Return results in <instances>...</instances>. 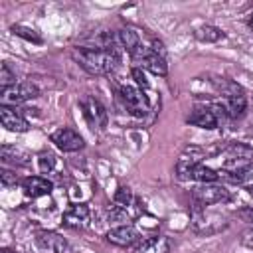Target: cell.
<instances>
[{
    "label": "cell",
    "instance_id": "obj_1",
    "mask_svg": "<svg viewBox=\"0 0 253 253\" xmlns=\"http://www.w3.org/2000/svg\"><path fill=\"white\" fill-rule=\"evenodd\" d=\"M71 57L89 75H111L119 67V53L113 49L97 47H73Z\"/></svg>",
    "mask_w": 253,
    "mask_h": 253
},
{
    "label": "cell",
    "instance_id": "obj_2",
    "mask_svg": "<svg viewBox=\"0 0 253 253\" xmlns=\"http://www.w3.org/2000/svg\"><path fill=\"white\" fill-rule=\"evenodd\" d=\"M253 164V148L241 142H233L223 150L221 168L229 174H245Z\"/></svg>",
    "mask_w": 253,
    "mask_h": 253
},
{
    "label": "cell",
    "instance_id": "obj_3",
    "mask_svg": "<svg viewBox=\"0 0 253 253\" xmlns=\"http://www.w3.org/2000/svg\"><path fill=\"white\" fill-rule=\"evenodd\" d=\"M192 198L196 206L208 208V206H217V204H225L229 202V192L219 186V184H200L192 190Z\"/></svg>",
    "mask_w": 253,
    "mask_h": 253
},
{
    "label": "cell",
    "instance_id": "obj_4",
    "mask_svg": "<svg viewBox=\"0 0 253 253\" xmlns=\"http://www.w3.org/2000/svg\"><path fill=\"white\" fill-rule=\"evenodd\" d=\"M79 107L83 111V117H85L87 125L93 130H101V128L107 126V109L99 99H95L91 95H85L79 101Z\"/></svg>",
    "mask_w": 253,
    "mask_h": 253
},
{
    "label": "cell",
    "instance_id": "obj_5",
    "mask_svg": "<svg viewBox=\"0 0 253 253\" xmlns=\"http://www.w3.org/2000/svg\"><path fill=\"white\" fill-rule=\"evenodd\" d=\"M225 107H206V109H196L190 117H188V125L200 126V128H208L213 130L219 125V119L225 117Z\"/></svg>",
    "mask_w": 253,
    "mask_h": 253
},
{
    "label": "cell",
    "instance_id": "obj_6",
    "mask_svg": "<svg viewBox=\"0 0 253 253\" xmlns=\"http://www.w3.org/2000/svg\"><path fill=\"white\" fill-rule=\"evenodd\" d=\"M49 138H51V142H53L59 150H63V152H77V150H81V148L85 146L83 136H81L75 128H69V126H59L57 130L51 132Z\"/></svg>",
    "mask_w": 253,
    "mask_h": 253
},
{
    "label": "cell",
    "instance_id": "obj_7",
    "mask_svg": "<svg viewBox=\"0 0 253 253\" xmlns=\"http://www.w3.org/2000/svg\"><path fill=\"white\" fill-rule=\"evenodd\" d=\"M34 243L42 253H65L69 247L63 235L47 229H38L34 235Z\"/></svg>",
    "mask_w": 253,
    "mask_h": 253
},
{
    "label": "cell",
    "instance_id": "obj_8",
    "mask_svg": "<svg viewBox=\"0 0 253 253\" xmlns=\"http://www.w3.org/2000/svg\"><path fill=\"white\" fill-rule=\"evenodd\" d=\"M38 95H40V91L34 83L20 81V83H16L8 89H2V105H20V103L30 101Z\"/></svg>",
    "mask_w": 253,
    "mask_h": 253
},
{
    "label": "cell",
    "instance_id": "obj_9",
    "mask_svg": "<svg viewBox=\"0 0 253 253\" xmlns=\"http://www.w3.org/2000/svg\"><path fill=\"white\" fill-rule=\"evenodd\" d=\"M119 93H121V99H123L125 107L130 111V115H134V117H144L146 115L148 103H146V97L140 89H136L132 85H123Z\"/></svg>",
    "mask_w": 253,
    "mask_h": 253
},
{
    "label": "cell",
    "instance_id": "obj_10",
    "mask_svg": "<svg viewBox=\"0 0 253 253\" xmlns=\"http://www.w3.org/2000/svg\"><path fill=\"white\" fill-rule=\"evenodd\" d=\"M132 57H134V59H140V65H142L144 69H148L152 75L164 77V75L168 73V65H166L164 55L156 53L154 49H144V47L140 45V47L132 53Z\"/></svg>",
    "mask_w": 253,
    "mask_h": 253
},
{
    "label": "cell",
    "instance_id": "obj_11",
    "mask_svg": "<svg viewBox=\"0 0 253 253\" xmlns=\"http://www.w3.org/2000/svg\"><path fill=\"white\" fill-rule=\"evenodd\" d=\"M202 158H204V148L190 144L188 148H184V152L176 160V174L180 178H188V174L202 162Z\"/></svg>",
    "mask_w": 253,
    "mask_h": 253
},
{
    "label": "cell",
    "instance_id": "obj_12",
    "mask_svg": "<svg viewBox=\"0 0 253 253\" xmlns=\"http://www.w3.org/2000/svg\"><path fill=\"white\" fill-rule=\"evenodd\" d=\"M140 239L138 235V229L134 225H119V227H113L109 229L107 233V241L117 245V247H128V245H134L136 241Z\"/></svg>",
    "mask_w": 253,
    "mask_h": 253
},
{
    "label": "cell",
    "instance_id": "obj_13",
    "mask_svg": "<svg viewBox=\"0 0 253 253\" xmlns=\"http://www.w3.org/2000/svg\"><path fill=\"white\" fill-rule=\"evenodd\" d=\"M0 123L10 132H28L30 130V123L20 113H16L14 109H10L8 105H2L0 107Z\"/></svg>",
    "mask_w": 253,
    "mask_h": 253
},
{
    "label": "cell",
    "instance_id": "obj_14",
    "mask_svg": "<svg viewBox=\"0 0 253 253\" xmlns=\"http://www.w3.org/2000/svg\"><path fill=\"white\" fill-rule=\"evenodd\" d=\"M89 221V206L87 204H73L65 213H63V225L79 229L85 227Z\"/></svg>",
    "mask_w": 253,
    "mask_h": 253
},
{
    "label": "cell",
    "instance_id": "obj_15",
    "mask_svg": "<svg viewBox=\"0 0 253 253\" xmlns=\"http://www.w3.org/2000/svg\"><path fill=\"white\" fill-rule=\"evenodd\" d=\"M22 188L26 192V196L30 198H42V196H47L51 190H53V184L43 178V176H30L22 182Z\"/></svg>",
    "mask_w": 253,
    "mask_h": 253
},
{
    "label": "cell",
    "instance_id": "obj_16",
    "mask_svg": "<svg viewBox=\"0 0 253 253\" xmlns=\"http://www.w3.org/2000/svg\"><path fill=\"white\" fill-rule=\"evenodd\" d=\"M172 241L166 235H152L138 243L136 253H170Z\"/></svg>",
    "mask_w": 253,
    "mask_h": 253
},
{
    "label": "cell",
    "instance_id": "obj_17",
    "mask_svg": "<svg viewBox=\"0 0 253 253\" xmlns=\"http://www.w3.org/2000/svg\"><path fill=\"white\" fill-rule=\"evenodd\" d=\"M0 156L4 162H10V164H18V166H26L30 162V154L22 148H16V146H10V144H4L0 148Z\"/></svg>",
    "mask_w": 253,
    "mask_h": 253
},
{
    "label": "cell",
    "instance_id": "obj_18",
    "mask_svg": "<svg viewBox=\"0 0 253 253\" xmlns=\"http://www.w3.org/2000/svg\"><path fill=\"white\" fill-rule=\"evenodd\" d=\"M117 40L119 43L128 51V53H134L138 47H140V40H138V34L130 28H121L117 32Z\"/></svg>",
    "mask_w": 253,
    "mask_h": 253
},
{
    "label": "cell",
    "instance_id": "obj_19",
    "mask_svg": "<svg viewBox=\"0 0 253 253\" xmlns=\"http://www.w3.org/2000/svg\"><path fill=\"white\" fill-rule=\"evenodd\" d=\"M225 113H227V117H231V119H239V117H243V113H245V109H247V97H245V93L243 95H237V97H229V99H225Z\"/></svg>",
    "mask_w": 253,
    "mask_h": 253
},
{
    "label": "cell",
    "instance_id": "obj_20",
    "mask_svg": "<svg viewBox=\"0 0 253 253\" xmlns=\"http://www.w3.org/2000/svg\"><path fill=\"white\" fill-rule=\"evenodd\" d=\"M219 178V174L210 168V166H204V164H198L190 174H188V180H196L200 184H213L215 180Z\"/></svg>",
    "mask_w": 253,
    "mask_h": 253
},
{
    "label": "cell",
    "instance_id": "obj_21",
    "mask_svg": "<svg viewBox=\"0 0 253 253\" xmlns=\"http://www.w3.org/2000/svg\"><path fill=\"white\" fill-rule=\"evenodd\" d=\"M194 36H196V40H200V42H206V43H215V42L223 40V36H225V34H223L219 28L206 24V26H200V28L194 32Z\"/></svg>",
    "mask_w": 253,
    "mask_h": 253
},
{
    "label": "cell",
    "instance_id": "obj_22",
    "mask_svg": "<svg viewBox=\"0 0 253 253\" xmlns=\"http://www.w3.org/2000/svg\"><path fill=\"white\" fill-rule=\"evenodd\" d=\"M10 30H12L14 36H18V38H22V40H26V42H34V43H42V42H43L42 36H40L34 28H28V26H22V24H14Z\"/></svg>",
    "mask_w": 253,
    "mask_h": 253
},
{
    "label": "cell",
    "instance_id": "obj_23",
    "mask_svg": "<svg viewBox=\"0 0 253 253\" xmlns=\"http://www.w3.org/2000/svg\"><path fill=\"white\" fill-rule=\"evenodd\" d=\"M38 166H40V172L49 174L55 168V156L51 152H40L38 154Z\"/></svg>",
    "mask_w": 253,
    "mask_h": 253
},
{
    "label": "cell",
    "instance_id": "obj_24",
    "mask_svg": "<svg viewBox=\"0 0 253 253\" xmlns=\"http://www.w3.org/2000/svg\"><path fill=\"white\" fill-rule=\"evenodd\" d=\"M113 200H115V206H119V208H126V206L130 204V200H132V192H130V188H126V186L117 188Z\"/></svg>",
    "mask_w": 253,
    "mask_h": 253
},
{
    "label": "cell",
    "instance_id": "obj_25",
    "mask_svg": "<svg viewBox=\"0 0 253 253\" xmlns=\"http://www.w3.org/2000/svg\"><path fill=\"white\" fill-rule=\"evenodd\" d=\"M16 83H18V81H16V73L10 71L8 63H2V69H0V87H2V89H8V87H12V85H16Z\"/></svg>",
    "mask_w": 253,
    "mask_h": 253
},
{
    "label": "cell",
    "instance_id": "obj_26",
    "mask_svg": "<svg viewBox=\"0 0 253 253\" xmlns=\"http://www.w3.org/2000/svg\"><path fill=\"white\" fill-rule=\"evenodd\" d=\"M130 75H132V79L136 81V85L138 87H142V89H148V79H146V75H144V71L140 69V67H132L130 69Z\"/></svg>",
    "mask_w": 253,
    "mask_h": 253
},
{
    "label": "cell",
    "instance_id": "obj_27",
    "mask_svg": "<svg viewBox=\"0 0 253 253\" xmlns=\"http://www.w3.org/2000/svg\"><path fill=\"white\" fill-rule=\"evenodd\" d=\"M0 180H2V186L4 188H10V186H16L18 184V176L10 170H2L0 172Z\"/></svg>",
    "mask_w": 253,
    "mask_h": 253
},
{
    "label": "cell",
    "instance_id": "obj_28",
    "mask_svg": "<svg viewBox=\"0 0 253 253\" xmlns=\"http://www.w3.org/2000/svg\"><path fill=\"white\" fill-rule=\"evenodd\" d=\"M239 217H241L247 225L253 227V208H243V210H239Z\"/></svg>",
    "mask_w": 253,
    "mask_h": 253
},
{
    "label": "cell",
    "instance_id": "obj_29",
    "mask_svg": "<svg viewBox=\"0 0 253 253\" xmlns=\"http://www.w3.org/2000/svg\"><path fill=\"white\" fill-rule=\"evenodd\" d=\"M2 253H14V251H8V249H4V251H2Z\"/></svg>",
    "mask_w": 253,
    "mask_h": 253
},
{
    "label": "cell",
    "instance_id": "obj_30",
    "mask_svg": "<svg viewBox=\"0 0 253 253\" xmlns=\"http://www.w3.org/2000/svg\"><path fill=\"white\" fill-rule=\"evenodd\" d=\"M249 192H251V194H253V184H251V188H249Z\"/></svg>",
    "mask_w": 253,
    "mask_h": 253
}]
</instances>
